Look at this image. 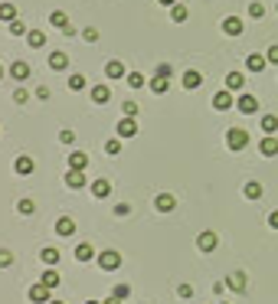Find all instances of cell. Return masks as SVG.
Returning a JSON list of instances; mask_svg holds the SVG:
<instances>
[{"label":"cell","instance_id":"30bf717a","mask_svg":"<svg viewBox=\"0 0 278 304\" xmlns=\"http://www.w3.org/2000/svg\"><path fill=\"white\" fill-rule=\"evenodd\" d=\"M13 170L20 174V177H30L33 170H36V164H33V157H26V154H23V157H16V160H13Z\"/></svg>","mask_w":278,"mask_h":304},{"label":"cell","instance_id":"6f0895ef","mask_svg":"<svg viewBox=\"0 0 278 304\" xmlns=\"http://www.w3.org/2000/svg\"><path fill=\"white\" fill-rule=\"evenodd\" d=\"M219 304H229V301H219Z\"/></svg>","mask_w":278,"mask_h":304},{"label":"cell","instance_id":"60d3db41","mask_svg":"<svg viewBox=\"0 0 278 304\" xmlns=\"http://www.w3.org/2000/svg\"><path fill=\"white\" fill-rule=\"evenodd\" d=\"M112 294H115V298H128V294H131V288H128V284H115V288H112Z\"/></svg>","mask_w":278,"mask_h":304},{"label":"cell","instance_id":"b9f144b4","mask_svg":"<svg viewBox=\"0 0 278 304\" xmlns=\"http://www.w3.org/2000/svg\"><path fill=\"white\" fill-rule=\"evenodd\" d=\"M249 16H255V20H262V16H265V7H262V4H249Z\"/></svg>","mask_w":278,"mask_h":304},{"label":"cell","instance_id":"f6af8a7d","mask_svg":"<svg viewBox=\"0 0 278 304\" xmlns=\"http://www.w3.org/2000/svg\"><path fill=\"white\" fill-rule=\"evenodd\" d=\"M121 111H124V118H134V115H138V105H134V102H124Z\"/></svg>","mask_w":278,"mask_h":304},{"label":"cell","instance_id":"1f68e13d","mask_svg":"<svg viewBox=\"0 0 278 304\" xmlns=\"http://www.w3.org/2000/svg\"><path fill=\"white\" fill-rule=\"evenodd\" d=\"M262 131L265 134H275L278 131V115H262Z\"/></svg>","mask_w":278,"mask_h":304},{"label":"cell","instance_id":"ee69618b","mask_svg":"<svg viewBox=\"0 0 278 304\" xmlns=\"http://www.w3.org/2000/svg\"><path fill=\"white\" fill-rule=\"evenodd\" d=\"M59 141H62V144H76V131H59Z\"/></svg>","mask_w":278,"mask_h":304},{"label":"cell","instance_id":"d6a6232c","mask_svg":"<svg viewBox=\"0 0 278 304\" xmlns=\"http://www.w3.org/2000/svg\"><path fill=\"white\" fill-rule=\"evenodd\" d=\"M0 20L13 23V20H16V7H13V4H0Z\"/></svg>","mask_w":278,"mask_h":304},{"label":"cell","instance_id":"f907efd6","mask_svg":"<svg viewBox=\"0 0 278 304\" xmlns=\"http://www.w3.org/2000/svg\"><path fill=\"white\" fill-rule=\"evenodd\" d=\"M36 98H40V102H46V98H49V88L40 85V88H36Z\"/></svg>","mask_w":278,"mask_h":304},{"label":"cell","instance_id":"44dd1931","mask_svg":"<svg viewBox=\"0 0 278 304\" xmlns=\"http://www.w3.org/2000/svg\"><path fill=\"white\" fill-rule=\"evenodd\" d=\"M26 43H30V49H43V46H46V33H43V30H30V33H26Z\"/></svg>","mask_w":278,"mask_h":304},{"label":"cell","instance_id":"d4e9b609","mask_svg":"<svg viewBox=\"0 0 278 304\" xmlns=\"http://www.w3.org/2000/svg\"><path fill=\"white\" fill-rule=\"evenodd\" d=\"M56 232H59V236H72V232H76V222L69 219V216H59V219H56Z\"/></svg>","mask_w":278,"mask_h":304},{"label":"cell","instance_id":"7bdbcfd3","mask_svg":"<svg viewBox=\"0 0 278 304\" xmlns=\"http://www.w3.org/2000/svg\"><path fill=\"white\" fill-rule=\"evenodd\" d=\"M265 59L272 62V66H278V43H272V46H268V52H265Z\"/></svg>","mask_w":278,"mask_h":304},{"label":"cell","instance_id":"9c48e42d","mask_svg":"<svg viewBox=\"0 0 278 304\" xmlns=\"http://www.w3.org/2000/svg\"><path fill=\"white\" fill-rule=\"evenodd\" d=\"M258 150H262V157H275L278 154V138L275 134H265V138L258 141Z\"/></svg>","mask_w":278,"mask_h":304},{"label":"cell","instance_id":"ab89813d","mask_svg":"<svg viewBox=\"0 0 278 304\" xmlns=\"http://www.w3.org/2000/svg\"><path fill=\"white\" fill-rule=\"evenodd\" d=\"M7 265H13V252L10 249H0V268H7Z\"/></svg>","mask_w":278,"mask_h":304},{"label":"cell","instance_id":"681fc988","mask_svg":"<svg viewBox=\"0 0 278 304\" xmlns=\"http://www.w3.org/2000/svg\"><path fill=\"white\" fill-rule=\"evenodd\" d=\"M115 213H118V216H128L131 206H128V203H118V206H115Z\"/></svg>","mask_w":278,"mask_h":304},{"label":"cell","instance_id":"680465c9","mask_svg":"<svg viewBox=\"0 0 278 304\" xmlns=\"http://www.w3.org/2000/svg\"><path fill=\"white\" fill-rule=\"evenodd\" d=\"M0 75H4V69H0Z\"/></svg>","mask_w":278,"mask_h":304},{"label":"cell","instance_id":"f35d334b","mask_svg":"<svg viewBox=\"0 0 278 304\" xmlns=\"http://www.w3.org/2000/svg\"><path fill=\"white\" fill-rule=\"evenodd\" d=\"M154 75H160V79H174V66H167V62H160Z\"/></svg>","mask_w":278,"mask_h":304},{"label":"cell","instance_id":"8992f818","mask_svg":"<svg viewBox=\"0 0 278 304\" xmlns=\"http://www.w3.org/2000/svg\"><path fill=\"white\" fill-rule=\"evenodd\" d=\"M236 108H239L242 115H255V111H258V98L246 92V95H239V102H236Z\"/></svg>","mask_w":278,"mask_h":304},{"label":"cell","instance_id":"5bb4252c","mask_svg":"<svg viewBox=\"0 0 278 304\" xmlns=\"http://www.w3.org/2000/svg\"><path fill=\"white\" fill-rule=\"evenodd\" d=\"M226 284H229L232 291H239V294H242V291L249 288V278H246V272H232L229 278H226Z\"/></svg>","mask_w":278,"mask_h":304},{"label":"cell","instance_id":"bcb514c9","mask_svg":"<svg viewBox=\"0 0 278 304\" xmlns=\"http://www.w3.org/2000/svg\"><path fill=\"white\" fill-rule=\"evenodd\" d=\"M177 294H180L183 301H190V298H193V284H180V288H177Z\"/></svg>","mask_w":278,"mask_h":304},{"label":"cell","instance_id":"9f6ffc18","mask_svg":"<svg viewBox=\"0 0 278 304\" xmlns=\"http://www.w3.org/2000/svg\"><path fill=\"white\" fill-rule=\"evenodd\" d=\"M49 304H66V301H49Z\"/></svg>","mask_w":278,"mask_h":304},{"label":"cell","instance_id":"5b68a950","mask_svg":"<svg viewBox=\"0 0 278 304\" xmlns=\"http://www.w3.org/2000/svg\"><path fill=\"white\" fill-rule=\"evenodd\" d=\"M49 23L56 26V30H62L66 36H72V33H76V30H72V23H69V16L62 13V10H52V13H49Z\"/></svg>","mask_w":278,"mask_h":304},{"label":"cell","instance_id":"7402d4cb","mask_svg":"<svg viewBox=\"0 0 278 304\" xmlns=\"http://www.w3.org/2000/svg\"><path fill=\"white\" fill-rule=\"evenodd\" d=\"M108 98H112V88L108 85H92V102L95 105H105Z\"/></svg>","mask_w":278,"mask_h":304},{"label":"cell","instance_id":"d590c367","mask_svg":"<svg viewBox=\"0 0 278 304\" xmlns=\"http://www.w3.org/2000/svg\"><path fill=\"white\" fill-rule=\"evenodd\" d=\"M7 26H10V36H26V33H30L20 20H13V23H7Z\"/></svg>","mask_w":278,"mask_h":304},{"label":"cell","instance_id":"ffe728a7","mask_svg":"<svg viewBox=\"0 0 278 304\" xmlns=\"http://www.w3.org/2000/svg\"><path fill=\"white\" fill-rule=\"evenodd\" d=\"M92 258H95L92 242H79V245H76V262H92Z\"/></svg>","mask_w":278,"mask_h":304},{"label":"cell","instance_id":"484cf974","mask_svg":"<svg viewBox=\"0 0 278 304\" xmlns=\"http://www.w3.org/2000/svg\"><path fill=\"white\" fill-rule=\"evenodd\" d=\"M265 66H268L265 56H249V59H246V69H249V72H262Z\"/></svg>","mask_w":278,"mask_h":304},{"label":"cell","instance_id":"816d5d0a","mask_svg":"<svg viewBox=\"0 0 278 304\" xmlns=\"http://www.w3.org/2000/svg\"><path fill=\"white\" fill-rule=\"evenodd\" d=\"M268 226L278 229V210H275V213H268Z\"/></svg>","mask_w":278,"mask_h":304},{"label":"cell","instance_id":"8d00e7d4","mask_svg":"<svg viewBox=\"0 0 278 304\" xmlns=\"http://www.w3.org/2000/svg\"><path fill=\"white\" fill-rule=\"evenodd\" d=\"M128 85L131 88H144V75H141V72H128Z\"/></svg>","mask_w":278,"mask_h":304},{"label":"cell","instance_id":"9a60e30c","mask_svg":"<svg viewBox=\"0 0 278 304\" xmlns=\"http://www.w3.org/2000/svg\"><path fill=\"white\" fill-rule=\"evenodd\" d=\"M66 186L69 190H82L85 186V170H66Z\"/></svg>","mask_w":278,"mask_h":304},{"label":"cell","instance_id":"83f0119b","mask_svg":"<svg viewBox=\"0 0 278 304\" xmlns=\"http://www.w3.org/2000/svg\"><path fill=\"white\" fill-rule=\"evenodd\" d=\"M147 85H151V92H154V95H164L167 88H170V79H160V75H154Z\"/></svg>","mask_w":278,"mask_h":304},{"label":"cell","instance_id":"91938a15","mask_svg":"<svg viewBox=\"0 0 278 304\" xmlns=\"http://www.w3.org/2000/svg\"><path fill=\"white\" fill-rule=\"evenodd\" d=\"M275 10H278V4H275Z\"/></svg>","mask_w":278,"mask_h":304},{"label":"cell","instance_id":"f5cc1de1","mask_svg":"<svg viewBox=\"0 0 278 304\" xmlns=\"http://www.w3.org/2000/svg\"><path fill=\"white\" fill-rule=\"evenodd\" d=\"M102 304H121V298H115V294H112V298H108V301H102Z\"/></svg>","mask_w":278,"mask_h":304},{"label":"cell","instance_id":"7dc6e473","mask_svg":"<svg viewBox=\"0 0 278 304\" xmlns=\"http://www.w3.org/2000/svg\"><path fill=\"white\" fill-rule=\"evenodd\" d=\"M82 40H85V43H98V30H92V26L82 30Z\"/></svg>","mask_w":278,"mask_h":304},{"label":"cell","instance_id":"7a4b0ae2","mask_svg":"<svg viewBox=\"0 0 278 304\" xmlns=\"http://www.w3.org/2000/svg\"><path fill=\"white\" fill-rule=\"evenodd\" d=\"M98 268H102V272H115V268H121V252H115V249L98 252Z\"/></svg>","mask_w":278,"mask_h":304},{"label":"cell","instance_id":"ba28073f","mask_svg":"<svg viewBox=\"0 0 278 304\" xmlns=\"http://www.w3.org/2000/svg\"><path fill=\"white\" fill-rule=\"evenodd\" d=\"M213 108H216V111H229V108H232V95H229V88H219V92L213 95Z\"/></svg>","mask_w":278,"mask_h":304},{"label":"cell","instance_id":"836d02e7","mask_svg":"<svg viewBox=\"0 0 278 304\" xmlns=\"http://www.w3.org/2000/svg\"><path fill=\"white\" fill-rule=\"evenodd\" d=\"M105 154H121V138H108V141H105Z\"/></svg>","mask_w":278,"mask_h":304},{"label":"cell","instance_id":"c3c4849f","mask_svg":"<svg viewBox=\"0 0 278 304\" xmlns=\"http://www.w3.org/2000/svg\"><path fill=\"white\" fill-rule=\"evenodd\" d=\"M26 98H30V92H26V88H16V92H13V102H16V105H23Z\"/></svg>","mask_w":278,"mask_h":304},{"label":"cell","instance_id":"4316f807","mask_svg":"<svg viewBox=\"0 0 278 304\" xmlns=\"http://www.w3.org/2000/svg\"><path fill=\"white\" fill-rule=\"evenodd\" d=\"M62 278H59V272L56 268H46V272H43V278H40V284H46V288H56Z\"/></svg>","mask_w":278,"mask_h":304},{"label":"cell","instance_id":"8fae6325","mask_svg":"<svg viewBox=\"0 0 278 304\" xmlns=\"http://www.w3.org/2000/svg\"><path fill=\"white\" fill-rule=\"evenodd\" d=\"M49 69H52V72H62V69H69V56H66L62 49L49 52Z\"/></svg>","mask_w":278,"mask_h":304},{"label":"cell","instance_id":"3957f363","mask_svg":"<svg viewBox=\"0 0 278 304\" xmlns=\"http://www.w3.org/2000/svg\"><path fill=\"white\" fill-rule=\"evenodd\" d=\"M216 245H219V236L216 232H200V236H196V249H200V252H216Z\"/></svg>","mask_w":278,"mask_h":304},{"label":"cell","instance_id":"2e32d148","mask_svg":"<svg viewBox=\"0 0 278 304\" xmlns=\"http://www.w3.org/2000/svg\"><path fill=\"white\" fill-rule=\"evenodd\" d=\"M138 134V121L134 118H121L118 121V138H134Z\"/></svg>","mask_w":278,"mask_h":304},{"label":"cell","instance_id":"603a6c76","mask_svg":"<svg viewBox=\"0 0 278 304\" xmlns=\"http://www.w3.org/2000/svg\"><path fill=\"white\" fill-rule=\"evenodd\" d=\"M242 85H246V75H242V72H229L226 75V88H229V92H242Z\"/></svg>","mask_w":278,"mask_h":304},{"label":"cell","instance_id":"f546056e","mask_svg":"<svg viewBox=\"0 0 278 304\" xmlns=\"http://www.w3.org/2000/svg\"><path fill=\"white\" fill-rule=\"evenodd\" d=\"M187 16H190V10H187L183 4H174V7H170V20H174V23H183Z\"/></svg>","mask_w":278,"mask_h":304},{"label":"cell","instance_id":"7c38bea8","mask_svg":"<svg viewBox=\"0 0 278 304\" xmlns=\"http://www.w3.org/2000/svg\"><path fill=\"white\" fill-rule=\"evenodd\" d=\"M200 85H203V75L196 72V69H187V72H183V88H187V92H196Z\"/></svg>","mask_w":278,"mask_h":304},{"label":"cell","instance_id":"e0dca14e","mask_svg":"<svg viewBox=\"0 0 278 304\" xmlns=\"http://www.w3.org/2000/svg\"><path fill=\"white\" fill-rule=\"evenodd\" d=\"M85 167H88V154L72 150V154H69V170H85Z\"/></svg>","mask_w":278,"mask_h":304},{"label":"cell","instance_id":"e575fe53","mask_svg":"<svg viewBox=\"0 0 278 304\" xmlns=\"http://www.w3.org/2000/svg\"><path fill=\"white\" fill-rule=\"evenodd\" d=\"M69 88H72V92H82V88H85V75L72 72V75H69Z\"/></svg>","mask_w":278,"mask_h":304},{"label":"cell","instance_id":"cb8c5ba5","mask_svg":"<svg viewBox=\"0 0 278 304\" xmlns=\"http://www.w3.org/2000/svg\"><path fill=\"white\" fill-rule=\"evenodd\" d=\"M242 196H246V200H258V196H262V183H258V180H249L246 186H242Z\"/></svg>","mask_w":278,"mask_h":304},{"label":"cell","instance_id":"277c9868","mask_svg":"<svg viewBox=\"0 0 278 304\" xmlns=\"http://www.w3.org/2000/svg\"><path fill=\"white\" fill-rule=\"evenodd\" d=\"M105 75H108L112 82H118V79H128V69H124L121 59H108L105 62Z\"/></svg>","mask_w":278,"mask_h":304},{"label":"cell","instance_id":"52a82bcc","mask_svg":"<svg viewBox=\"0 0 278 304\" xmlns=\"http://www.w3.org/2000/svg\"><path fill=\"white\" fill-rule=\"evenodd\" d=\"M49 291H52V288H46V284H33V288H30V301H33V304H49V301H52Z\"/></svg>","mask_w":278,"mask_h":304},{"label":"cell","instance_id":"74e56055","mask_svg":"<svg viewBox=\"0 0 278 304\" xmlns=\"http://www.w3.org/2000/svg\"><path fill=\"white\" fill-rule=\"evenodd\" d=\"M16 210H20L23 216H30V213L36 210V203H33V200H20V203H16Z\"/></svg>","mask_w":278,"mask_h":304},{"label":"cell","instance_id":"6da1fadb","mask_svg":"<svg viewBox=\"0 0 278 304\" xmlns=\"http://www.w3.org/2000/svg\"><path fill=\"white\" fill-rule=\"evenodd\" d=\"M226 147L229 150H246L249 147V131L246 128H229L226 131Z\"/></svg>","mask_w":278,"mask_h":304},{"label":"cell","instance_id":"ac0fdd59","mask_svg":"<svg viewBox=\"0 0 278 304\" xmlns=\"http://www.w3.org/2000/svg\"><path fill=\"white\" fill-rule=\"evenodd\" d=\"M223 33H226V36H239V33H242V20H239V16H226V20H223Z\"/></svg>","mask_w":278,"mask_h":304},{"label":"cell","instance_id":"4dcf8cb0","mask_svg":"<svg viewBox=\"0 0 278 304\" xmlns=\"http://www.w3.org/2000/svg\"><path fill=\"white\" fill-rule=\"evenodd\" d=\"M40 258H43V262H46L49 268H52V265H56V262H59V249H52V245H46V249H43V252H40Z\"/></svg>","mask_w":278,"mask_h":304},{"label":"cell","instance_id":"f1b7e54d","mask_svg":"<svg viewBox=\"0 0 278 304\" xmlns=\"http://www.w3.org/2000/svg\"><path fill=\"white\" fill-rule=\"evenodd\" d=\"M92 193L98 196V200H105V196L112 193V183L108 180H92Z\"/></svg>","mask_w":278,"mask_h":304},{"label":"cell","instance_id":"db71d44e","mask_svg":"<svg viewBox=\"0 0 278 304\" xmlns=\"http://www.w3.org/2000/svg\"><path fill=\"white\" fill-rule=\"evenodd\" d=\"M160 4H164V7H174V4H177V0H160Z\"/></svg>","mask_w":278,"mask_h":304},{"label":"cell","instance_id":"4fadbf2b","mask_svg":"<svg viewBox=\"0 0 278 304\" xmlns=\"http://www.w3.org/2000/svg\"><path fill=\"white\" fill-rule=\"evenodd\" d=\"M154 206H157V213H174V210H177V200H174L170 193H157Z\"/></svg>","mask_w":278,"mask_h":304},{"label":"cell","instance_id":"11a10c76","mask_svg":"<svg viewBox=\"0 0 278 304\" xmlns=\"http://www.w3.org/2000/svg\"><path fill=\"white\" fill-rule=\"evenodd\" d=\"M85 304H102V301H85Z\"/></svg>","mask_w":278,"mask_h":304},{"label":"cell","instance_id":"d6986e66","mask_svg":"<svg viewBox=\"0 0 278 304\" xmlns=\"http://www.w3.org/2000/svg\"><path fill=\"white\" fill-rule=\"evenodd\" d=\"M10 75L16 79V82H26V79H30V66H26L23 59H16L13 66H10Z\"/></svg>","mask_w":278,"mask_h":304}]
</instances>
